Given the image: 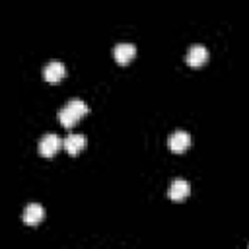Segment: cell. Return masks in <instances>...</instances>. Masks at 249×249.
Listing matches in <instances>:
<instances>
[{
  "label": "cell",
  "mask_w": 249,
  "mask_h": 249,
  "mask_svg": "<svg viewBox=\"0 0 249 249\" xmlns=\"http://www.w3.org/2000/svg\"><path fill=\"white\" fill-rule=\"evenodd\" d=\"M189 146H191V134L185 132V130H175V132L169 134V138H167V148H169L171 152H175V154L185 152Z\"/></svg>",
  "instance_id": "3"
},
{
  "label": "cell",
  "mask_w": 249,
  "mask_h": 249,
  "mask_svg": "<svg viewBox=\"0 0 249 249\" xmlns=\"http://www.w3.org/2000/svg\"><path fill=\"white\" fill-rule=\"evenodd\" d=\"M88 105L82 101V99H70L60 111H58V121L62 126L66 128H72L84 115H88Z\"/></svg>",
  "instance_id": "1"
},
{
  "label": "cell",
  "mask_w": 249,
  "mask_h": 249,
  "mask_svg": "<svg viewBox=\"0 0 249 249\" xmlns=\"http://www.w3.org/2000/svg\"><path fill=\"white\" fill-rule=\"evenodd\" d=\"M208 60V49L204 45H193L185 56V62L193 68H198V66H204Z\"/></svg>",
  "instance_id": "4"
},
{
  "label": "cell",
  "mask_w": 249,
  "mask_h": 249,
  "mask_svg": "<svg viewBox=\"0 0 249 249\" xmlns=\"http://www.w3.org/2000/svg\"><path fill=\"white\" fill-rule=\"evenodd\" d=\"M134 54H136V47H134L132 43H119V45H115V49H113V56H115V60H117L121 66H126V64L134 58Z\"/></svg>",
  "instance_id": "7"
},
{
  "label": "cell",
  "mask_w": 249,
  "mask_h": 249,
  "mask_svg": "<svg viewBox=\"0 0 249 249\" xmlns=\"http://www.w3.org/2000/svg\"><path fill=\"white\" fill-rule=\"evenodd\" d=\"M64 74H66V68H64V64H62L60 60H51V62L43 68V78H45V82H49V84L60 82V80L64 78Z\"/></svg>",
  "instance_id": "6"
},
{
  "label": "cell",
  "mask_w": 249,
  "mask_h": 249,
  "mask_svg": "<svg viewBox=\"0 0 249 249\" xmlns=\"http://www.w3.org/2000/svg\"><path fill=\"white\" fill-rule=\"evenodd\" d=\"M189 195H191V185H189V181H185V179H173V181L169 183L167 198L179 202V200L187 198Z\"/></svg>",
  "instance_id": "5"
},
{
  "label": "cell",
  "mask_w": 249,
  "mask_h": 249,
  "mask_svg": "<svg viewBox=\"0 0 249 249\" xmlns=\"http://www.w3.org/2000/svg\"><path fill=\"white\" fill-rule=\"evenodd\" d=\"M43 216H45L43 206H41V204H37V202H31V204H27V206H25L21 220H23V224H27V226H37V224L43 220Z\"/></svg>",
  "instance_id": "9"
},
{
  "label": "cell",
  "mask_w": 249,
  "mask_h": 249,
  "mask_svg": "<svg viewBox=\"0 0 249 249\" xmlns=\"http://www.w3.org/2000/svg\"><path fill=\"white\" fill-rule=\"evenodd\" d=\"M62 148L70 154V156H78L84 148H86V136L84 134H68L62 140Z\"/></svg>",
  "instance_id": "8"
},
{
  "label": "cell",
  "mask_w": 249,
  "mask_h": 249,
  "mask_svg": "<svg viewBox=\"0 0 249 249\" xmlns=\"http://www.w3.org/2000/svg\"><path fill=\"white\" fill-rule=\"evenodd\" d=\"M60 148H62V140H60L54 132L45 134V136L39 140V146H37L39 154H41V156H45V158H53Z\"/></svg>",
  "instance_id": "2"
}]
</instances>
